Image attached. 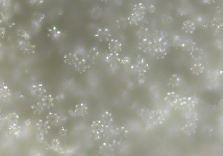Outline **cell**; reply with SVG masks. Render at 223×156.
Returning <instances> with one entry per match:
<instances>
[{
    "mask_svg": "<svg viewBox=\"0 0 223 156\" xmlns=\"http://www.w3.org/2000/svg\"><path fill=\"white\" fill-rule=\"evenodd\" d=\"M146 8L142 3L136 4L133 6V11L127 18L129 24L138 25L144 19Z\"/></svg>",
    "mask_w": 223,
    "mask_h": 156,
    "instance_id": "cell-1",
    "label": "cell"
},
{
    "mask_svg": "<svg viewBox=\"0 0 223 156\" xmlns=\"http://www.w3.org/2000/svg\"><path fill=\"white\" fill-rule=\"evenodd\" d=\"M170 47L171 42L170 41L163 43H153V50L152 51L153 55L158 59L163 58L167 54Z\"/></svg>",
    "mask_w": 223,
    "mask_h": 156,
    "instance_id": "cell-2",
    "label": "cell"
},
{
    "mask_svg": "<svg viewBox=\"0 0 223 156\" xmlns=\"http://www.w3.org/2000/svg\"><path fill=\"white\" fill-rule=\"evenodd\" d=\"M153 43H163L170 41L169 35L167 32L164 30L155 31L153 35Z\"/></svg>",
    "mask_w": 223,
    "mask_h": 156,
    "instance_id": "cell-3",
    "label": "cell"
},
{
    "mask_svg": "<svg viewBox=\"0 0 223 156\" xmlns=\"http://www.w3.org/2000/svg\"><path fill=\"white\" fill-rule=\"evenodd\" d=\"M97 37L101 42L109 41L111 39L112 33L107 28H99L96 34Z\"/></svg>",
    "mask_w": 223,
    "mask_h": 156,
    "instance_id": "cell-4",
    "label": "cell"
},
{
    "mask_svg": "<svg viewBox=\"0 0 223 156\" xmlns=\"http://www.w3.org/2000/svg\"><path fill=\"white\" fill-rule=\"evenodd\" d=\"M109 50L111 53L118 54L122 51L123 44L117 39H111L108 44Z\"/></svg>",
    "mask_w": 223,
    "mask_h": 156,
    "instance_id": "cell-5",
    "label": "cell"
},
{
    "mask_svg": "<svg viewBox=\"0 0 223 156\" xmlns=\"http://www.w3.org/2000/svg\"><path fill=\"white\" fill-rule=\"evenodd\" d=\"M36 129L38 132L42 133L44 135H47L49 133L51 129V125L47 120H44L40 119L36 123Z\"/></svg>",
    "mask_w": 223,
    "mask_h": 156,
    "instance_id": "cell-6",
    "label": "cell"
},
{
    "mask_svg": "<svg viewBox=\"0 0 223 156\" xmlns=\"http://www.w3.org/2000/svg\"><path fill=\"white\" fill-rule=\"evenodd\" d=\"M153 42L150 39L142 40L138 44L139 49L146 53L152 52L153 50Z\"/></svg>",
    "mask_w": 223,
    "mask_h": 156,
    "instance_id": "cell-7",
    "label": "cell"
},
{
    "mask_svg": "<svg viewBox=\"0 0 223 156\" xmlns=\"http://www.w3.org/2000/svg\"><path fill=\"white\" fill-rule=\"evenodd\" d=\"M46 118V120L48 122L50 125L55 126L59 125L63 121L62 120L61 117L59 116L57 113H52V112H50L48 113Z\"/></svg>",
    "mask_w": 223,
    "mask_h": 156,
    "instance_id": "cell-8",
    "label": "cell"
},
{
    "mask_svg": "<svg viewBox=\"0 0 223 156\" xmlns=\"http://www.w3.org/2000/svg\"><path fill=\"white\" fill-rule=\"evenodd\" d=\"M137 36L141 41L149 39L150 35V30L148 28L142 26L137 31Z\"/></svg>",
    "mask_w": 223,
    "mask_h": 156,
    "instance_id": "cell-9",
    "label": "cell"
},
{
    "mask_svg": "<svg viewBox=\"0 0 223 156\" xmlns=\"http://www.w3.org/2000/svg\"><path fill=\"white\" fill-rule=\"evenodd\" d=\"M182 28L187 34H193L196 31V24L195 22L191 20H187L183 22Z\"/></svg>",
    "mask_w": 223,
    "mask_h": 156,
    "instance_id": "cell-10",
    "label": "cell"
},
{
    "mask_svg": "<svg viewBox=\"0 0 223 156\" xmlns=\"http://www.w3.org/2000/svg\"><path fill=\"white\" fill-rule=\"evenodd\" d=\"M196 42L193 39L188 38L183 41L181 48L183 51L190 52L196 47Z\"/></svg>",
    "mask_w": 223,
    "mask_h": 156,
    "instance_id": "cell-11",
    "label": "cell"
},
{
    "mask_svg": "<svg viewBox=\"0 0 223 156\" xmlns=\"http://www.w3.org/2000/svg\"><path fill=\"white\" fill-rule=\"evenodd\" d=\"M21 127L18 124H13L10 125L8 128V131L9 134L12 136L13 137L19 138L21 136Z\"/></svg>",
    "mask_w": 223,
    "mask_h": 156,
    "instance_id": "cell-12",
    "label": "cell"
},
{
    "mask_svg": "<svg viewBox=\"0 0 223 156\" xmlns=\"http://www.w3.org/2000/svg\"><path fill=\"white\" fill-rule=\"evenodd\" d=\"M19 120V115L15 113H8L5 117V122L8 124L9 125L13 124H18Z\"/></svg>",
    "mask_w": 223,
    "mask_h": 156,
    "instance_id": "cell-13",
    "label": "cell"
},
{
    "mask_svg": "<svg viewBox=\"0 0 223 156\" xmlns=\"http://www.w3.org/2000/svg\"><path fill=\"white\" fill-rule=\"evenodd\" d=\"M183 42V41L180 35H176L171 42V46L175 49H178L182 47Z\"/></svg>",
    "mask_w": 223,
    "mask_h": 156,
    "instance_id": "cell-14",
    "label": "cell"
},
{
    "mask_svg": "<svg viewBox=\"0 0 223 156\" xmlns=\"http://www.w3.org/2000/svg\"><path fill=\"white\" fill-rule=\"evenodd\" d=\"M76 108L75 110V115L84 116L87 114V107L84 103L78 104L76 106Z\"/></svg>",
    "mask_w": 223,
    "mask_h": 156,
    "instance_id": "cell-15",
    "label": "cell"
},
{
    "mask_svg": "<svg viewBox=\"0 0 223 156\" xmlns=\"http://www.w3.org/2000/svg\"><path fill=\"white\" fill-rule=\"evenodd\" d=\"M190 53L192 57L196 60L201 59L203 54V50L197 47Z\"/></svg>",
    "mask_w": 223,
    "mask_h": 156,
    "instance_id": "cell-16",
    "label": "cell"
},
{
    "mask_svg": "<svg viewBox=\"0 0 223 156\" xmlns=\"http://www.w3.org/2000/svg\"><path fill=\"white\" fill-rule=\"evenodd\" d=\"M116 24L117 27L120 29H125L127 27L129 24L128 19H126L125 17H120L116 21Z\"/></svg>",
    "mask_w": 223,
    "mask_h": 156,
    "instance_id": "cell-17",
    "label": "cell"
},
{
    "mask_svg": "<svg viewBox=\"0 0 223 156\" xmlns=\"http://www.w3.org/2000/svg\"><path fill=\"white\" fill-rule=\"evenodd\" d=\"M211 25L214 31L222 28L223 23L221 19L218 17H214L211 21Z\"/></svg>",
    "mask_w": 223,
    "mask_h": 156,
    "instance_id": "cell-18",
    "label": "cell"
},
{
    "mask_svg": "<svg viewBox=\"0 0 223 156\" xmlns=\"http://www.w3.org/2000/svg\"><path fill=\"white\" fill-rule=\"evenodd\" d=\"M162 22L163 24H169L173 21V18L171 14L169 12H166L162 16Z\"/></svg>",
    "mask_w": 223,
    "mask_h": 156,
    "instance_id": "cell-19",
    "label": "cell"
},
{
    "mask_svg": "<svg viewBox=\"0 0 223 156\" xmlns=\"http://www.w3.org/2000/svg\"><path fill=\"white\" fill-rule=\"evenodd\" d=\"M42 86L41 84L33 86L32 88V93L33 94L37 96V97H40L43 94V92L45 91L44 89H42Z\"/></svg>",
    "mask_w": 223,
    "mask_h": 156,
    "instance_id": "cell-20",
    "label": "cell"
},
{
    "mask_svg": "<svg viewBox=\"0 0 223 156\" xmlns=\"http://www.w3.org/2000/svg\"><path fill=\"white\" fill-rule=\"evenodd\" d=\"M203 68H204L201 64H196L192 67L191 70H192L193 73L199 74L203 71Z\"/></svg>",
    "mask_w": 223,
    "mask_h": 156,
    "instance_id": "cell-21",
    "label": "cell"
},
{
    "mask_svg": "<svg viewBox=\"0 0 223 156\" xmlns=\"http://www.w3.org/2000/svg\"><path fill=\"white\" fill-rule=\"evenodd\" d=\"M180 78L177 75L173 76L170 79L169 84L172 86H176L178 85V83H180Z\"/></svg>",
    "mask_w": 223,
    "mask_h": 156,
    "instance_id": "cell-22",
    "label": "cell"
},
{
    "mask_svg": "<svg viewBox=\"0 0 223 156\" xmlns=\"http://www.w3.org/2000/svg\"><path fill=\"white\" fill-rule=\"evenodd\" d=\"M92 12V14L93 15V17L98 18L101 16V14H102V9L101 7L97 6L95 8H93Z\"/></svg>",
    "mask_w": 223,
    "mask_h": 156,
    "instance_id": "cell-23",
    "label": "cell"
},
{
    "mask_svg": "<svg viewBox=\"0 0 223 156\" xmlns=\"http://www.w3.org/2000/svg\"><path fill=\"white\" fill-rule=\"evenodd\" d=\"M51 144H52V147L54 149V148H57L58 146H59L60 142L58 139L54 138L52 140Z\"/></svg>",
    "mask_w": 223,
    "mask_h": 156,
    "instance_id": "cell-24",
    "label": "cell"
},
{
    "mask_svg": "<svg viewBox=\"0 0 223 156\" xmlns=\"http://www.w3.org/2000/svg\"><path fill=\"white\" fill-rule=\"evenodd\" d=\"M44 135L42 133L38 132V134L36 135V140L39 142H42L44 139Z\"/></svg>",
    "mask_w": 223,
    "mask_h": 156,
    "instance_id": "cell-25",
    "label": "cell"
},
{
    "mask_svg": "<svg viewBox=\"0 0 223 156\" xmlns=\"http://www.w3.org/2000/svg\"><path fill=\"white\" fill-rule=\"evenodd\" d=\"M178 14L182 16H184L187 15V11L186 9H184V8H180L178 9Z\"/></svg>",
    "mask_w": 223,
    "mask_h": 156,
    "instance_id": "cell-26",
    "label": "cell"
},
{
    "mask_svg": "<svg viewBox=\"0 0 223 156\" xmlns=\"http://www.w3.org/2000/svg\"><path fill=\"white\" fill-rule=\"evenodd\" d=\"M201 22H200V26L203 28L207 29L208 27V24L207 23V21H205L204 19H201V21H199Z\"/></svg>",
    "mask_w": 223,
    "mask_h": 156,
    "instance_id": "cell-27",
    "label": "cell"
},
{
    "mask_svg": "<svg viewBox=\"0 0 223 156\" xmlns=\"http://www.w3.org/2000/svg\"><path fill=\"white\" fill-rule=\"evenodd\" d=\"M67 132H68V130L64 128H62L59 131V133H60L61 136H65L67 134Z\"/></svg>",
    "mask_w": 223,
    "mask_h": 156,
    "instance_id": "cell-28",
    "label": "cell"
},
{
    "mask_svg": "<svg viewBox=\"0 0 223 156\" xmlns=\"http://www.w3.org/2000/svg\"><path fill=\"white\" fill-rule=\"evenodd\" d=\"M121 61H122V63H123L124 64H127L128 63H130L131 59L128 57H125L123 58Z\"/></svg>",
    "mask_w": 223,
    "mask_h": 156,
    "instance_id": "cell-29",
    "label": "cell"
},
{
    "mask_svg": "<svg viewBox=\"0 0 223 156\" xmlns=\"http://www.w3.org/2000/svg\"><path fill=\"white\" fill-rule=\"evenodd\" d=\"M149 9L150 13H155V12L156 11L155 6L153 5H150V6H149Z\"/></svg>",
    "mask_w": 223,
    "mask_h": 156,
    "instance_id": "cell-30",
    "label": "cell"
},
{
    "mask_svg": "<svg viewBox=\"0 0 223 156\" xmlns=\"http://www.w3.org/2000/svg\"><path fill=\"white\" fill-rule=\"evenodd\" d=\"M140 75H141L139 77V82L141 84H142V83H144L145 78H144L145 76L143 74Z\"/></svg>",
    "mask_w": 223,
    "mask_h": 156,
    "instance_id": "cell-31",
    "label": "cell"
},
{
    "mask_svg": "<svg viewBox=\"0 0 223 156\" xmlns=\"http://www.w3.org/2000/svg\"><path fill=\"white\" fill-rule=\"evenodd\" d=\"M26 122H27V123H26V125H30V124H31L30 120H26Z\"/></svg>",
    "mask_w": 223,
    "mask_h": 156,
    "instance_id": "cell-32",
    "label": "cell"
}]
</instances>
